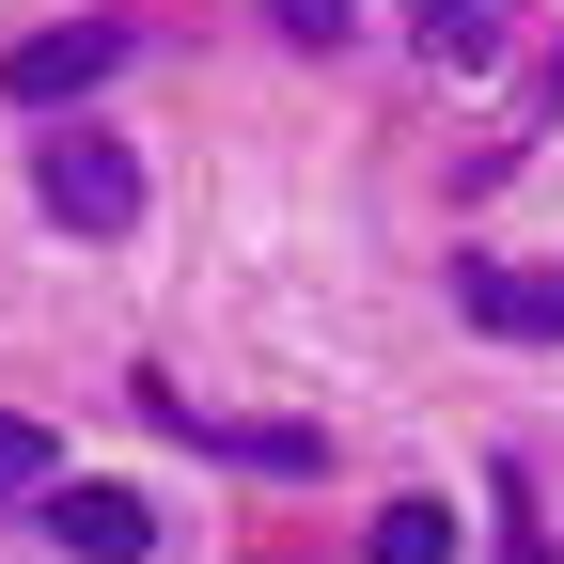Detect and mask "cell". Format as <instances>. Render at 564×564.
I'll return each mask as SVG.
<instances>
[{
    "mask_svg": "<svg viewBox=\"0 0 564 564\" xmlns=\"http://www.w3.org/2000/svg\"><path fill=\"white\" fill-rule=\"evenodd\" d=\"M502 32H518V0H408V47L455 63V79H486V63H502Z\"/></svg>",
    "mask_w": 564,
    "mask_h": 564,
    "instance_id": "5b68a950",
    "label": "cell"
},
{
    "mask_svg": "<svg viewBox=\"0 0 564 564\" xmlns=\"http://www.w3.org/2000/svg\"><path fill=\"white\" fill-rule=\"evenodd\" d=\"M32 204H47L63 236H126L141 220V158H126V141H47V158H32Z\"/></svg>",
    "mask_w": 564,
    "mask_h": 564,
    "instance_id": "7a4b0ae2",
    "label": "cell"
},
{
    "mask_svg": "<svg viewBox=\"0 0 564 564\" xmlns=\"http://www.w3.org/2000/svg\"><path fill=\"white\" fill-rule=\"evenodd\" d=\"M455 314L502 329V345H564V282L549 267H455Z\"/></svg>",
    "mask_w": 564,
    "mask_h": 564,
    "instance_id": "277c9868",
    "label": "cell"
},
{
    "mask_svg": "<svg viewBox=\"0 0 564 564\" xmlns=\"http://www.w3.org/2000/svg\"><path fill=\"white\" fill-rule=\"evenodd\" d=\"M32 518H47L63 564H141L158 549V502H141V486H32Z\"/></svg>",
    "mask_w": 564,
    "mask_h": 564,
    "instance_id": "3957f363",
    "label": "cell"
},
{
    "mask_svg": "<svg viewBox=\"0 0 564 564\" xmlns=\"http://www.w3.org/2000/svg\"><path fill=\"white\" fill-rule=\"evenodd\" d=\"M32 486H47V423L0 408V502H32Z\"/></svg>",
    "mask_w": 564,
    "mask_h": 564,
    "instance_id": "ba28073f",
    "label": "cell"
},
{
    "mask_svg": "<svg viewBox=\"0 0 564 564\" xmlns=\"http://www.w3.org/2000/svg\"><path fill=\"white\" fill-rule=\"evenodd\" d=\"M126 47H141L126 17H47V32H17V47H0V95H17V110H63V95H95Z\"/></svg>",
    "mask_w": 564,
    "mask_h": 564,
    "instance_id": "6da1fadb",
    "label": "cell"
},
{
    "mask_svg": "<svg viewBox=\"0 0 564 564\" xmlns=\"http://www.w3.org/2000/svg\"><path fill=\"white\" fill-rule=\"evenodd\" d=\"M188 440H204V455H236V470H282V486L329 470V440H299V423H188Z\"/></svg>",
    "mask_w": 564,
    "mask_h": 564,
    "instance_id": "8992f818",
    "label": "cell"
},
{
    "mask_svg": "<svg viewBox=\"0 0 564 564\" xmlns=\"http://www.w3.org/2000/svg\"><path fill=\"white\" fill-rule=\"evenodd\" d=\"M267 17L299 32V47H345V32H361V0H267Z\"/></svg>",
    "mask_w": 564,
    "mask_h": 564,
    "instance_id": "9c48e42d",
    "label": "cell"
},
{
    "mask_svg": "<svg viewBox=\"0 0 564 564\" xmlns=\"http://www.w3.org/2000/svg\"><path fill=\"white\" fill-rule=\"evenodd\" d=\"M361 564H455V502H377Z\"/></svg>",
    "mask_w": 564,
    "mask_h": 564,
    "instance_id": "52a82bcc",
    "label": "cell"
}]
</instances>
